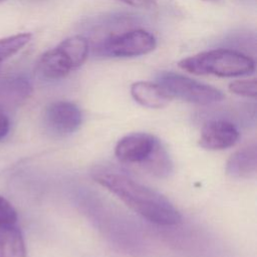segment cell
I'll use <instances>...</instances> for the list:
<instances>
[{"label":"cell","instance_id":"6da1fadb","mask_svg":"<svg viewBox=\"0 0 257 257\" xmlns=\"http://www.w3.org/2000/svg\"><path fill=\"white\" fill-rule=\"evenodd\" d=\"M92 177L96 183L151 223L174 226L182 220L180 212L165 196L123 172L100 169L95 171Z\"/></svg>","mask_w":257,"mask_h":257},{"label":"cell","instance_id":"7a4b0ae2","mask_svg":"<svg viewBox=\"0 0 257 257\" xmlns=\"http://www.w3.org/2000/svg\"><path fill=\"white\" fill-rule=\"evenodd\" d=\"M179 67L196 75L236 77L254 72L255 61L239 51L218 48L186 57L179 62Z\"/></svg>","mask_w":257,"mask_h":257},{"label":"cell","instance_id":"3957f363","mask_svg":"<svg viewBox=\"0 0 257 257\" xmlns=\"http://www.w3.org/2000/svg\"><path fill=\"white\" fill-rule=\"evenodd\" d=\"M158 83L172 96L195 104H211L224 98L223 92L206 83L175 72H162Z\"/></svg>","mask_w":257,"mask_h":257},{"label":"cell","instance_id":"277c9868","mask_svg":"<svg viewBox=\"0 0 257 257\" xmlns=\"http://www.w3.org/2000/svg\"><path fill=\"white\" fill-rule=\"evenodd\" d=\"M155 36L144 29H133L112 35L101 41L97 50L110 57H136L150 53L156 48Z\"/></svg>","mask_w":257,"mask_h":257},{"label":"cell","instance_id":"5b68a950","mask_svg":"<svg viewBox=\"0 0 257 257\" xmlns=\"http://www.w3.org/2000/svg\"><path fill=\"white\" fill-rule=\"evenodd\" d=\"M82 122V112L73 102L58 100L50 103L44 110L45 131L54 137H65L76 132Z\"/></svg>","mask_w":257,"mask_h":257},{"label":"cell","instance_id":"8992f818","mask_svg":"<svg viewBox=\"0 0 257 257\" xmlns=\"http://www.w3.org/2000/svg\"><path fill=\"white\" fill-rule=\"evenodd\" d=\"M159 140L147 133H133L121 138L114 149L115 157L121 163L143 166L154 153Z\"/></svg>","mask_w":257,"mask_h":257},{"label":"cell","instance_id":"52a82bcc","mask_svg":"<svg viewBox=\"0 0 257 257\" xmlns=\"http://www.w3.org/2000/svg\"><path fill=\"white\" fill-rule=\"evenodd\" d=\"M239 131L235 124L224 119L207 122L201 130L199 145L210 151H220L233 147L239 140Z\"/></svg>","mask_w":257,"mask_h":257},{"label":"cell","instance_id":"ba28073f","mask_svg":"<svg viewBox=\"0 0 257 257\" xmlns=\"http://www.w3.org/2000/svg\"><path fill=\"white\" fill-rule=\"evenodd\" d=\"M32 93V84L25 75L17 74L0 80V107L7 110L26 101Z\"/></svg>","mask_w":257,"mask_h":257},{"label":"cell","instance_id":"9c48e42d","mask_svg":"<svg viewBox=\"0 0 257 257\" xmlns=\"http://www.w3.org/2000/svg\"><path fill=\"white\" fill-rule=\"evenodd\" d=\"M133 98L149 108H162L169 104L172 96L158 82L136 81L131 85Z\"/></svg>","mask_w":257,"mask_h":257},{"label":"cell","instance_id":"30bf717a","mask_svg":"<svg viewBox=\"0 0 257 257\" xmlns=\"http://www.w3.org/2000/svg\"><path fill=\"white\" fill-rule=\"evenodd\" d=\"M37 70L42 77L56 80L68 75L73 68L66 55L57 45L41 55L37 63Z\"/></svg>","mask_w":257,"mask_h":257},{"label":"cell","instance_id":"8fae6325","mask_svg":"<svg viewBox=\"0 0 257 257\" xmlns=\"http://www.w3.org/2000/svg\"><path fill=\"white\" fill-rule=\"evenodd\" d=\"M226 173L235 179H250L257 172V148L255 145L234 153L226 164Z\"/></svg>","mask_w":257,"mask_h":257},{"label":"cell","instance_id":"7c38bea8","mask_svg":"<svg viewBox=\"0 0 257 257\" xmlns=\"http://www.w3.org/2000/svg\"><path fill=\"white\" fill-rule=\"evenodd\" d=\"M26 247L20 229L11 224H0V257H26Z\"/></svg>","mask_w":257,"mask_h":257},{"label":"cell","instance_id":"4fadbf2b","mask_svg":"<svg viewBox=\"0 0 257 257\" xmlns=\"http://www.w3.org/2000/svg\"><path fill=\"white\" fill-rule=\"evenodd\" d=\"M58 46L68 58L73 69L80 67L88 56V41L81 35L70 36L62 40Z\"/></svg>","mask_w":257,"mask_h":257},{"label":"cell","instance_id":"5bb4252c","mask_svg":"<svg viewBox=\"0 0 257 257\" xmlns=\"http://www.w3.org/2000/svg\"><path fill=\"white\" fill-rule=\"evenodd\" d=\"M147 172L159 178L168 177L173 171L172 160L161 142L157 145L149 160L142 166Z\"/></svg>","mask_w":257,"mask_h":257},{"label":"cell","instance_id":"9a60e30c","mask_svg":"<svg viewBox=\"0 0 257 257\" xmlns=\"http://www.w3.org/2000/svg\"><path fill=\"white\" fill-rule=\"evenodd\" d=\"M30 33H18L0 39V65L18 53L31 40Z\"/></svg>","mask_w":257,"mask_h":257},{"label":"cell","instance_id":"2e32d148","mask_svg":"<svg viewBox=\"0 0 257 257\" xmlns=\"http://www.w3.org/2000/svg\"><path fill=\"white\" fill-rule=\"evenodd\" d=\"M229 90L237 95L255 98L257 95L256 79H238L230 82Z\"/></svg>","mask_w":257,"mask_h":257},{"label":"cell","instance_id":"e0dca14e","mask_svg":"<svg viewBox=\"0 0 257 257\" xmlns=\"http://www.w3.org/2000/svg\"><path fill=\"white\" fill-rule=\"evenodd\" d=\"M17 212L11 203L0 196V224L16 223Z\"/></svg>","mask_w":257,"mask_h":257},{"label":"cell","instance_id":"ac0fdd59","mask_svg":"<svg viewBox=\"0 0 257 257\" xmlns=\"http://www.w3.org/2000/svg\"><path fill=\"white\" fill-rule=\"evenodd\" d=\"M10 130V119L5 109L0 107V141L4 139Z\"/></svg>","mask_w":257,"mask_h":257},{"label":"cell","instance_id":"d6986e66","mask_svg":"<svg viewBox=\"0 0 257 257\" xmlns=\"http://www.w3.org/2000/svg\"><path fill=\"white\" fill-rule=\"evenodd\" d=\"M125 4L137 7V8H149L153 6L156 2V0H121Z\"/></svg>","mask_w":257,"mask_h":257},{"label":"cell","instance_id":"ffe728a7","mask_svg":"<svg viewBox=\"0 0 257 257\" xmlns=\"http://www.w3.org/2000/svg\"><path fill=\"white\" fill-rule=\"evenodd\" d=\"M204 1H208V2H215V1H218V0H204Z\"/></svg>","mask_w":257,"mask_h":257},{"label":"cell","instance_id":"44dd1931","mask_svg":"<svg viewBox=\"0 0 257 257\" xmlns=\"http://www.w3.org/2000/svg\"><path fill=\"white\" fill-rule=\"evenodd\" d=\"M3 1H5V0H0V2H3Z\"/></svg>","mask_w":257,"mask_h":257}]
</instances>
